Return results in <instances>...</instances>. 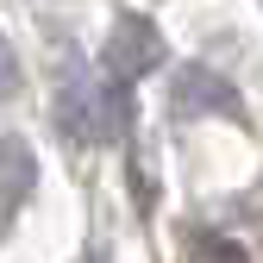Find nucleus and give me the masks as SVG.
<instances>
[{"label": "nucleus", "mask_w": 263, "mask_h": 263, "mask_svg": "<svg viewBox=\"0 0 263 263\" xmlns=\"http://www.w3.org/2000/svg\"><path fill=\"white\" fill-rule=\"evenodd\" d=\"M151 69H163V38H157V25H151L144 13H119L113 38H107V76H113V82H138V76H151Z\"/></svg>", "instance_id": "nucleus-1"}, {"label": "nucleus", "mask_w": 263, "mask_h": 263, "mask_svg": "<svg viewBox=\"0 0 263 263\" xmlns=\"http://www.w3.org/2000/svg\"><path fill=\"white\" fill-rule=\"evenodd\" d=\"M176 107H182V113H201V107H207V113H245L238 94L226 88V82H213L207 69H182V76H176Z\"/></svg>", "instance_id": "nucleus-2"}, {"label": "nucleus", "mask_w": 263, "mask_h": 263, "mask_svg": "<svg viewBox=\"0 0 263 263\" xmlns=\"http://www.w3.org/2000/svg\"><path fill=\"white\" fill-rule=\"evenodd\" d=\"M188 263H251V251H245L238 238H226V232H194Z\"/></svg>", "instance_id": "nucleus-3"}, {"label": "nucleus", "mask_w": 263, "mask_h": 263, "mask_svg": "<svg viewBox=\"0 0 263 263\" xmlns=\"http://www.w3.org/2000/svg\"><path fill=\"white\" fill-rule=\"evenodd\" d=\"M19 94V50L7 44V31H0V101H13Z\"/></svg>", "instance_id": "nucleus-4"}]
</instances>
